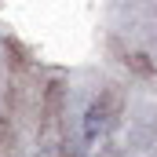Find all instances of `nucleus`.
<instances>
[{"label": "nucleus", "instance_id": "1", "mask_svg": "<svg viewBox=\"0 0 157 157\" xmlns=\"http://www.w3.org/2000/svg\"><path fill=\"white\" fill-rule=\"evenodd\" d=\"M102 124H106V106H102V102H91L88 113H84V143H88V146L102 135Z\"/></svg>", "mask_w": 157, "mask_h": 157}]
</instances>
